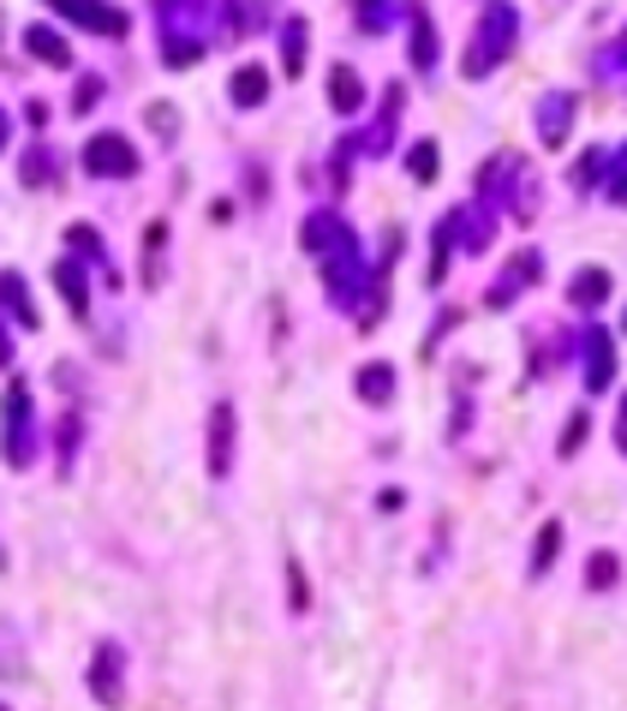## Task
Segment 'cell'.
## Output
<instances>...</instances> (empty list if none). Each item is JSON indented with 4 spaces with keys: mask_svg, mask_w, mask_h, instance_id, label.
<instances>
[{
    "mask_svg": "<svg viewBox=\"0 0 627 711\" xmlns=\"http://www.w3.org/2000/svg\"><path fill=\"white\" fill-rule=\"evenodd\" d=\"M60 12H67V19H79L84 31H102V36H120L126 31V19L114 7H102V0H55Z\"/></svg>",
    "mask_w": 627,
    "mask_h": 711,
    "instance_id": "obj_1",
    "label": "cell"
},
{
    "mask_svg": "<svg viewBox=\"0 0 627 711\" xmlns=\"http://www.w3.org/2000/svg\"><path fill=\"white\" fill-rule=\"evenodd\" d=\"M84 162H90L96 174H132V168H138V162H132V150H126L120 138H96V144L84 150Z\"/></svg>",
    "mask_w": 627,
    "mask_h": 711,
    "instance_id": "obj_2",
    "label": "cell"
},
{
    "mask_svg": "<svg viewBox=\"0 0 627 711\" xmlns=\"http://www.w3.org/2000/svg\"><path fill=\"white\" fill-rule=\"evenodd\" d=\"M31 55H43V60H55V67H67V43H60V36H48V31H31Z\"/></svg>",
    "mask_w": 627,
    "mask_h": 711,
    "instance_id": "obj_3",
    "label": "cell"
},
{
    "mask_svg": "<svg viewBox=\"0 0 627 711\" xmlns=\"http://www.w3.org/2000/svg\"><path fill=\"white\" fill-rule=\"evenodd\" d=\"M263 96V79H258V67H246V79H239V102H258Z\"/></svg>",
    "mask_w": 627,
    "mask_h": 711,
    "instance_id": "obj_4",
    "label": "cell"
},
{
    "mask_svg": "<svg viewBox=\"0 0 627 711\" xmlns=\"http://www.w3.org/2000/svg\"><path fill=\"white\" fill-rule=\"evenodd\" d=\"M0 138H7V120H0Z\"/></svg>",
    "mask_w": 627,
    "mask_h": 711,
    "instance_id": "obj_5",
    "label": "cell"
}]
</instances>
